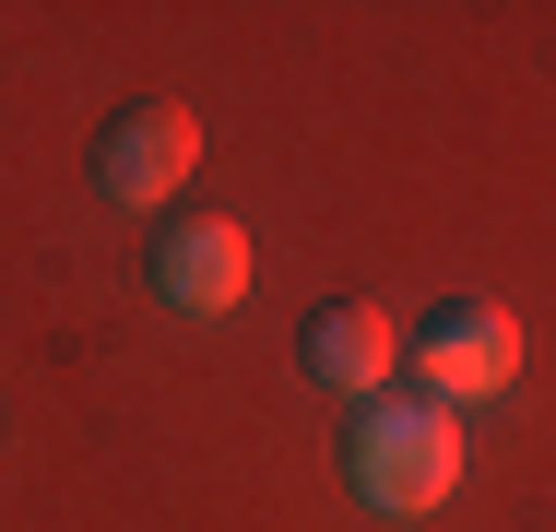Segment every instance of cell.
Listing matches in <instances>:
<instances>
[{
  "label": "cell",
  "instance_id": "obj_5",
  "mask_svg": "<svg viewBox=\"0 0 556 532\" xmlns=\"http://www.w3.org/2000/svg\"><path fill=\"white\" fill-rule=\"evenodd\" d=\"M296 367H308L320 391H343V403H379L391 367H403V331H391L379 308H320L308 343H296Z\"/></svg>",
  "mask_w": 556,
  "mask_h": 532
},
{
  "label": "cell",
  "instance_id": "obj_1",
  "mask_svg": "<svg viewBox=\"0 0 556 532\" xmlns=\"http://www.w3.org/2000/svg\"><path fill=\"white\" fill-rule=\"evenodd\" d=\"M343 473H355L367 509L415 521V509H439L450 485H462V415L427 403V391H379V403H355V426H343Z\"/></svg>",
  "mask_w": 556,
  "mask_h": 532
},
{
  "label": "cell",
  "instance_id": "obj_4",
  "mask_svg": "<svg viewBox=\"0 0 556 532\" xmlns=\"http://www.w3.org/2000/svg\"><path fill=\"white\" fill-rule=\"evenodd\" d=\"M154 296L190 319H225L249 296V225H225V213H166L154 225Z\"/></svg>",
  "mask_w": 556,
  "mask_h": 532
},
{
  "label": "cell",
  "instance_id": "obj_3",
  "mask_svg": "<svg viewBox=\"0 0 556 532\" xmlns=\"http://www.w3.org/2000/svg\"><path fill=\"white\" fill-rule=\"evenodd\" d=\"M190 166H202V118L190 106H118L108 118V142H96V190L130 213H154V202H178L190 190Z\"/></svg>",
  "mask_w": 556,
  "mask_h": 532
},
{
  "label": "cell",
  "instance_id": "obj_2",
  "mask_svg": "<svg viewBox=\"0 0 556 532\" xmlns=\"http://www.w3.org/2000/svg\"><path fill=\"white\" fill-rule=\"evenodd\" d=\"M403 367H415V391H427V403L462 415V403H485V391H509V379H521V319L497 308V296H450V308L403 343Z\"/></svg>",
  "mask_w": 556,
  "mask_h": 532
}]
</instances>
